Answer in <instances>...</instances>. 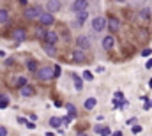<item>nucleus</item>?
<instances>
[{
  "instance_id": "1",
  "label": "nucleus",
  "mask_w": 152,
  "mask_h": 136,
  "mask_svg": "<svg viewBox=\"0 0 152 136\" xmlns=\"http://www.w3.org/2000/svg\"><path fill=\"white\" fill-rule=\"evenodd\" d=\"M36 76H37L39 81H50V80L55 78V76H53V67H50V66L39 67L37 71H36Z\"/></svg>"
},
{
  "instance_id": "2",
  "label": "nucleus",
  "mask_w": 152,
  "mask_h": 136,
  "mask_svg": "<svg viewBox=\"0 0 152 136\" xmlns=\"http://www.w3.org/2000/svg\"><path fill=\"white\" fill-rule=\"evenodd\" d=\"M108 27V20L104 18V16H96L94 20H92V29H94V32H103L104 29Z\"/></svg>"
},
{
  "instance_id": "3",
  "label": "nucleus",
  "mask_w": 152,
  "mask_h": 136,
  "mask_svg": "<svg viewBox=\"0 0 152 136\" xmlns=\"http://www.w3.org/2000/svg\"><path fill=\"white\" fill-rule=\"evenodd\" d=\"M37 20H39V23L44 25V27H50V25L55 23V16H53V12H50V11H42V12L39 14Z\"/></svg>"
},
{
  "instance_id": "4",
  "label": "nucleus",
  "mask_w": 152,
  "mask_h": 136,
  "mask_svg": "<svg viewBox=\"0 0 152 136\" xmlns=\"http://www.w3.org/2000/svg\"><path fill=\"white\" fill-rule=\"evenodd\" d=\"M39 14H41V7H37V5L27 7V9H25V12H23V16H25L27 20H37Z\"/></svg>"
},
{
  "instance_id": "5",
  "label": "nucleus",
  "mask_w": 152,
  "mask_h": 136,
  "mask_svg": "<svg viewBox=\"0 0 152 136\" xmlns=\"http://www.w3.org/2000/svg\"><path fill=\"white\" fill-rule=\"evenodd\" d=\"M85 9H88V0H75L73 4H71V11L73 12H80V11H85Z\"/></svg>"
},
{
  "instance_id": "6",
  "label": "nucleus",
  "mask_w": 152,
  "mask_h": 136,
  "mask_svg": "<svg viewBox=\"0 0 152 136\" xmlns=\"http://www.w3.org/2000/svg\"><path fill=\"white\" fill-rule=\"evenodd\" d=\"M46 11H50V12L62 11V0H48L46 2Z\"/></svg>"
},
{
  "instance_id": "7",
  "label": "nucleus",
  "mask_w": 152,
  "mask_h": 136,
  "mask_svg": "<svg viewBox=\"0 0 152 136\" xmlns=\"http://www.w3.org/2000/svg\"><path fill=\"white\" fill-rule=\"evenodd\" d=\"M87 18H88V11L85 9V11H80V12H76V20H75V27H83L85 25V21H87Z\"/></svg>"
},
{
  "instance_id": "8",
  "label": "nucleus",
  "mask_w": 152,
  "mask_h": 136,
  "mask_svg": "<svg viewBox=\"0 0 152 136\" xmlns=\"http://www.w3.org/2000/svg\"><path fill=\"white\" fill-rule=\"evenodd\" d=\"M101 44H103V48H104L106 51H112V50H113V46H115V37H113V34L104 35V37H103V41H101Z\"/></svg>"
},
{
  "instance_id": "9",
  "label": "nucleus",
  "mask_w": 152,
  "mask_h": 136,
  "mask_svg": "<svg viewBox=\"0 0 152 136\" xmlns=\"http://www.w3.org/2000/svg\"><path fill=\"white\" fill-rule=\"evenodd\" d=\"M76 46L80 50H90V41L87 35H78L76 37Z\"/></svg>"
},
{
  "instance_id": "10",
  "label": "nucleus",
  "mask_w": 152,
  "mask_h": 136,
  "mask_svg": "<svg viewBox=\"0 0 152 136\" xmlns=\"http://www.w3.org/2000/svg\"><path fill=\"white\" fill-rule=\"evenodd\" d=\"M20 96H21V97H32V96H36V88L27 83V85L20 87Z\"/></svg>"
},
{
  "instance_id": "11",
  "label": "nucleus",
  "mask_w": 152,
  "mask_h": 136,
  "mask_svg": "<svg viewBox=\"0 0 152 136\" xmlns=\"http://www.w3.org/2000/svg\"><path fill=\"white\" fill-rule=\"evenodd\" d=\"M12 39H14L16 42L27 41V30H25V29H14V30H12Z\"/></svg>"
},
{
  "instance_id": "12",
  "label": "nucleus",
  "mask_w": 152,
  "mask_h": 136,
  "mask_svg": "<svg viewBox=\"0 0 152 136\" xmlns=\"http://www.w3.org/2000/svg\"><path fill=\"white\" fill-rule=\"evenodd\" d=\"M112 34H115V32H118L120 30V21L117 20V18H113V16H110L108 18V27H106Z\"/></svg>"
},
{
  "instance_id": "13",
  "label": "nucleus",
  "mask_w": 152,
  "mask_h": 136,
  "mask_svg": "<svg viewBox=\"0 0 152 136\" xmlns=\"http://www.w3.org/2000/svg\"><path fill=\"white\" fill-rule=\"evenodd\" d=\"M73 60H75V62H78V64H83V62L87 60V57H85L83 50H80V48H78V50H75V51H73Z\"/></svg>"
},
{
  "instance_id": "14",
  "label": "nucleus",
  "mask_w": 152,
  "mask_h": 136,
  "mask_svg": "<svg viewBox=\"0 0 152 136\" xmlns=\"http://www.w3.org/2000/svg\"><path fill=\"white\" fill-rule=\"evenodd\" d=\"M44 42H48V44H57V42H58V34H57V32H46Z\"/></svg>"
},
{
  "instance_id": "15",
  "label": "nucleus",
  "mask_w": 152,
  "mask_h": 136,
  "mask_svg": "<svg viewBox=\"0 0 152 136\" xmlns=\"http://www.w3.org/2000/svg\"><path fill=\"white\" fill-rule=\"evenodd\" d=\"M44 51H46L48 57H55V55H57V48H55V44H48V42H44Z\"/></svg>"
},
{
  "instance_id": "16",
  "label": "nucleus",
  "mask_w": 152,
  "mask_h": 136,
  "mask_svg": "<svg viewBox=\"0 0 152 136\" xmlns=\"http://www.w3.org/2000/svg\"><path fill=\"white\" fill-rule=\"evenodd\" d=\"M44 37H46V29H44V25H39L37 29H36V39H42L44 41Z\"/></svg>"
},
{
  "instance_id": "17",
  "label": "nucleus",
  "mask_w": 152,
  "mask_h": 136,
  "mask_svg": "<svg viewBox=\"0 0 152 136\" xmlns=\"http://www.w3.org/2000/svg\"><path fill=\"white\" fill-rule=\"evenodd\" d=\"M96 104H97V99H96V97H88V99L85 101L83 106H85V110H94V108H96Z\"/></svg>"
},
{
  "instance_id": "18",
  "label": "nucleus",
  "mask_w": 152,
  "mask_h": 136,
  "mask_svg": "<svg viewBox=\"0 0 152 136\" xmlns=\"http://www.w3.org/2000/svg\"><path fill=\"white\" fill-rule=\"evenodd\" d=\"M9 21V11L7 9H0V25Z\"/></svg>"
},
{
  "instance_id": "19",
  "label": "nucleus",
  "mask_w": 152,
  "mask_h": 136,
  "mask_svg": "<svg viewBox=\"0 0 152 136\" xmlns=\"http://www.w3.org/2000/svg\"><path fill=\"white\" fill-rule=\"evenodd\" d=\"M27 69H28L30 72H36V71L39 69L37 60H27Z\"/></svg>"
},
{
  "instance_id": "20",
  "label": "nucleus",
  "mask_w": 152,
  "mask_h": 136,
  "mask_svg": "<svg viewBox=\"0 0 152 136\" xmlns=\"http://www.w3.org/2000/svg\"><path fill=\"white\" fill-rule=\"evenodd\" d=\"M140 20H151V9L149 7H143L142 11H140Z\"/></svg>"
},
{
  "instance_id": "21",
  "label": "nucleus",
  "mask_w": 152,
  "mask_h": 136,
  "mask_svg": "<svg viewBox=\"0 0 152 136\" xmlns=\"http://www.w3.org/2000/svg\"><path fill=\"white\" fill-rule=\"evenodd\" d=\"M50 126H51L53 129H58V127L62 126V120H60L58 117H51V118H50Z\"/></svg>"
},
{
  "instance_id": "22",
  "label": "nucleus",
  "mask_w": 152,
  "mask_h": 136,
  "mask_svg": "<svg viewBox=\"0 0 152 136\" xmlns=\"http://www.w3.org/2000/svg\"><path fill=\"white\" fill-rule=\"evenodd\" d=\"M66 110H67V115H71L73 118L76 117V106H75V104H71V102H67V104H66Z\"/></svg>"
},
{
  "instance_id": "23",
  "label": "nucleus",
  "mask_w": 152,
  "mask_h": 136,
  "mask_svg": "<svg viewBox=\"0 0 152 136\" xmlns=\"http://www.w3.org/2000/svg\"><path fill=\"white\" fill-rule=\"evenodd\" d=\"M7 106H9V99H7V96L0 94V110H4V108H7Z\"/></svg>"
},
{
  "instance_id": "24",
  "label": "nucleus",
  "mask_w": 152,
  "mask_h": 136,
  "mask_svg": "<svg viewBox=\"0 0 152 136\" xmlns=\"http://www.w3.org/2000/svg\"><path fill=\"white\" fill-rule=\"evenodd\" d=\"M73 78H75L76 90H81V88H83V81H81V78H80V76H76V74H73Z\"/></svg>"
},
{
  "instance_id": "25",
  "label": "nucleus",
  "mask_w": 152,
  "mask_h": 136,
  "mask_svg": "<svg viewBox=\"0 0 152 136\" xmlns=\"http://www.w3.org/2000/svg\"><path fill=\"white\" fill-rule=\"evenodd\" d=\"M12 81H14V80H12ZM27 83H28V80H27V78H23V76H21V78H18V80L14 81V85H16V87H23V85H27Z\"/></svg>"
},
{
  "instance_id": "26",
  "label": "nucleus",
  "mask_w": 152,
  "mask_h": 136,
  "mask_svg": "<svg viewBox=\"0 0 152 136\" xmlns=\"http://www.w3.org/2000/svg\"><path fill=\"white\" fill-rule=\"evenodd\" d=\"M142 101H143V110H145V111H149V110L152 108V104H151V101H149V97L142 96Z\"/></svg>"
},
{
  "instance_id": "27",
  "label": "nucleus",
  "mask_w": 152,
  "mask_h": 136,
  "mask_svg": "<svg viewBox=\"0 0 152 136\" xmlns=\"http://www.w3.org/2000/svg\"><path fill=\"white\" fill-rule=\"evenodd\" d=\"M60 120H62V126H69V124H71V120H73V117H71V115H67V117H62Z\"/></svg>"
},
{
  "instance_id": "28",
  "label": "nucleus",
  "mask_w": 152,
  "mask_h": 136,
  "mask_svg": "<svg viewBox=\"0 0 152 136\" xmlns=\"http://www.w3.org/2000/svg\"><path fill=\"white\" fill-rule=\"evenodd\" d=\"M140 55H142V57H145V58H149V57L152 55V50H151V48H145V50H142V53H140Z\"/></svg>"
},
{
  "instance_id": "29",
  "label": "nucleus",
  "mask_w": 152,
  "mask_h": 136,
  "mask_svg": "<svg viewBox=\"0 0 152 136\" xmlns=\"http://www.w3.org/2000/svg\"><path fill=\"white\" fill-rule=\"evenodd\" d=\"M131 131H133V135H138V133H142V126L134 124V126H131Z\"/></svg>"
},
{
  "instance_id": "30",
  "label": "nucleus",
  "mask_w": 152,
  "mask_h": 136,
  "mask_svg": "<svg viewBox=\"0 0 152 136\" xmlns=\"http://www.w3.org/2000/svg\"><path fill=\"white\" fill-rule=\"evenodd\" d=\"M101 135H103V136L112 135V129H110V127H106V126H103V131H101Z\"/></svg>"
},
{
  "instance_id": "31",
  "label": "nucleus",
  "mask_w": 152,
  "mask_h": 136,
  "mask_svg": "<svg viewBox=\"0 0 152 136\" xmlns=\"http://www.w3.org/2000/svg\"><path fill=\"white\" fill-rule=\"evenodd\" d=\"M53 76H55V78L60 76V66H55V67H53Z\"/></svg>"
},
{
  "instance_id": "32",
  "label": "nucleus",
  "mask_w": 152,
  "mask_h": 136,
  "mask_svg": "<svg viewBox=\"0 0 152 136\" xmlns=\"http://www.w3.org/2000/svg\"><path fill=\"white\" fill-rule=\"evenodd\" d=\"M83 78H85V80H88V81H90V80H92V78H94V76H92V72H90V71H85V72H83Z\"/></svg>"
},
{
  "instance_id": "33",
  "label": "nucleus",
  "mask_w": 152,
  "mask_h": 136,
  "mask_svg": "<svg viewBox=\"0 0 152 136\" xmlns=\"http://www.w3.org/2000/svg\"><path fill=\"white\" fill-rule=\"evenodd\" d=\"M9 135V131H7V127H4V126H0V136H7Z\"/></svg>"
},
{
  "instance_id": "34",
  "label": "nucleus",
  "mask_w": 152,
  "mask_h": 136,
  "mask_svg": "<svg viewBox=\"0 0 152 136\" xmlns=\"http://www.w3.org/2000/svg\"><path fill=\"white\" fill-rule=\"evenodd\" d=\"M126 124H127V126H134V124H136V117H133V118H129V120H127Z\"/></svg>"
},
{
  "instance_id": "35",
  "label": "nucleus",
  "mask_w": 152,
  "mask_h": 136,
  "mask_svg": "<svg viewBox=\"0 0 152 136\" xmlns=\"http://www.w3.org/2000/svg\"><path fill=\"white\" fill-rule=\"evenodd\" d=\"M25 126H27L28 129H36V124H34V122H30V120H27V124H25Z\"/></svg>"
},
{
  "instance_id": "36",
  "label": "nucleus",
  "mask_w": 152,
  "mask_h": 136,
  "mask_svg": "<svg viewBox=\"0 0 152 136\" xmlns=\"http://www.w3.org/2000/svg\"><path fill=\"white\" fill-rule=\"evenodd\" d=\"M115 97H117V99H124V94H122L120 90H117V92H115Z\"/></svg>"
},
{
  "instance_id": "37",
  "label": "nucleus",
  "mask_w": 152,
  "mask_h": 136,
  "mask_svg": "<svg viewBox=\"0 0 152 136\" xmlns=\"http://www.w3.org/2000/svg\"><path fill=\"white\" fill-rule=\"evenodd\" d=\"M18 122H20L21 126H25V124H27V118H23V117H18Z\"/></svg>"
},
{
  "instance_id": "38",
  "label": "nucleus",
  "mask_w": 152,
  "mask_h": 136,
  "mask_svg": "<svg viewBox=\"0 0 152 136\" xmlns=\"http://www.w3.org/2000/svg\"><path fill=\"white\" fill-rule=\"evenodd\" d=\"M145 67H147V69H152V58H149V60H147V64H145Z\"/></svg>"
},
{
  "instance_id": "39",
  "label": "nucleus",
  "mask_w": 152,
  "mask_h": 136,
  "mask_svg": "<svg viewBox=\"0 0 152 136\" xmlns=\"http://www.w3.org/2000/svg\"><path fill=\"white\" fill-rule=\"evenodd\" d=\"M149 87H151V88H152V78H151V80H149Z\"/></svg>"
},
{
  "instance_id": "40",
  "label": "nucleus",
  "mask_w": 152,
  "mask_h": 136,
  "mask_svg": "<svg viewBox=\"0 0 152 136\" xmlns=\"http://www.w3.org/2000/svg\"><path fill=\"white\" fill-rule=\"evenodd\" d=\"M20 4H27V0H20Z\"/></svg>"
},
{
  "instance_id": "41",
  "label": "nucleus",
  "mask_w": 152,
  "mask_h": 136,
  "mask_svg": "<svg viewBox=\"0 0 152 136\" xmlns=\"http://www.w3.org/2000/svg\"><path fill=\"white\" fill-rule=\"evenodd\" d=\"M117 2H120V4H122V2H126V0H117Z\"/></svg>"
},
{
  "instance_id": "42",
  "label": "nucleus",
  "mask_w": 152,
  "mask_h": 136,
  "mask_svg": "<svg viewBox=\"0 0 152 136\" xmlns=\"http://www.w3.org/2000/svg\"><path fill=\"white\" fill-rule=\"evenodd\" d=\"M151 104H152V99H151Z\"/></svg>"
}]
</instances>
